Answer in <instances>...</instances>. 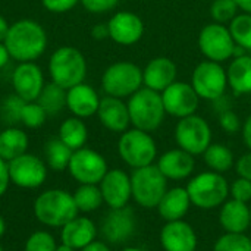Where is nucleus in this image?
Masks as SVG:
<instances>
[{
    "instance_id": "1",
    "label": "nucleus",
    "mask_w": 251,
    "mask_h": 251,
    "mask_svg": "<svg viewBox=\"0 0 251 251\" xmlns=\"http://www.w3.org/2000/svg\"><path fill=\"white\" fill-rule=\"evenodd\" d=\"M3 43L18 63L35 62L47 49V32L34 19H19L10 24Z\"/></svg>"
},
{
    "instance_id": "2",
    "label": "nucleus",
    "mask_w": 251,
    "mask_h": 251,
    "mask_svg": "<svg viewBox=\"0 0 251 251\" xmlns=\"http://www.w3.org/2000/svg\"><path fill=\"white\" fill-rule=\"evenodd\" d=\"M79 213L74 196L60 188H51L41 193L34 201V215L37 221L50 228H62Z\"/></svg>"
},
{
    "instance_id": "3",
    "label": "nucleus",
    "mask_w": 251,
    "mask_h": 251,
    "mask_svg": "<svg viewBox=\"0 0 251 251\" xmlns=\"http://www.w3.org/2000/svg\"><path fill=\"white\" fill-rule=\"evenodd\" d=\"M185 188L193 206L200 210L219 209L229 199V184L226 178L213 171L193 175Z\"/></svg>"
},
{
    "instance_id": "4",
    "label": "nucleus",
    "mask_w": 251,
    "mask_h": 251,
    "mask_svg": "<svg viewBox=\"0 0 251 251\" xmlns=\"http://www.w3.org/2000/svg\"><path fill=\"white\" fill-rule=\"evenodd\" d=\"M126 104L132 128L151 134L159 129L165 121L166 110L163 106L162 94L154 90L141 87L128 99Z\"/></svg>"
},
{
    "instance_id": "5",
    "label": "nucleus",
    "mask_w": 251,
    "mask_h": 251,
    "mask_svg": "<svg viewBox=\"0 0 251 251\" xmlns=\"http://www.w3.org/2000/svg\"><path fill=\"white\" fill-rule=\"evenodd\" d=\"M49 74L51 82L69 90L87 76V60L84 54L72 46H62L49 59Z\"/></svg>"
},
{
    "instance_id": "6",
    "label": "nucleus",
    "mask_w": 251,
    "mask_h": 251,
    "mask_svg": "<svg viewBox=\"0 0 251 251\" xmlns=\"http://www.w3.org/2000/svg\"><path fill=\"white\" fill-rule=\"evenodd\" d=\"M168 179L160 172L156 163L132 169L131 188L132 200L143 209H156L163 194L168 191Z\"/></svg>"
},
{
    "instance_id": "7",
    "label": "nucleus",
    "mask_w": 251,
    "mask_h": 251,
    "mask_svg": "<svg viewBox=\"0 0 251 251\" xmlns=\"http://www.w3.org/2000/svg\"><path fill=\"white\" fill-rule=\"evenodd\" d=\"M118 153L131 169H138L156 162L157 144L150 132L131 128L121 134L118 141Z\"/></svg>"
},
{
    "instance_id": "8",
    "label": "nucleus",
    "mask_w": 251,
    "mask_h": 251,
    "mask_svg": "<svg viewBox=\"0 0 251 251\" xmlns=\"http://www.w3.org/2000/svg\"><path fill=\"white\" fill-rule=\"evenodd\" d=\"M143 87V69L132 62H115L106 68L101 76V88L106 96L129 99Z\"/></svg>"
},
{
    "instance_id": "9",
    "label": "nucleus",
    "mask_w": 251,
    "mask_h": 251,
    "mask_svg": "<svg viewBox=\"0 0 251 251\" xmlns=\"http://www.w3.org/2000/svg\"><path fill=\"white\" fill-rule=\"evenodd\" d=\"M174 135L176 146L194 157L201 156L212 144V128L209 122L197 113L178 119Z\"/></svg>"
},
{
    "instance_id": "10",
    "label": "nucleus",
    "mask_w": 251,
    "mask_h": 251,
    "mask_svg": "<svg viewBox=\"0 0 251 251\" xmlns=\"http://www.w3.org/2000/svg\"><path fill=\"white\" fill-rule=\"evenodd\" d=\"M201 54L212 62L224 63L234 57L235 41L226 25L212 22L201 28L197 40Z\"/></svg>"
},
{
    "instance_id": "11",
    "label": "nucleus",
    "mask_w": 251,
    "mask_h": 251,
    "mask_svg": "<svg viewBox=\"0 0 251 251\" xmlns=\"http://www.w3.org/2000/svg\"><path fill=\"white\" fill-rule=\"evenodd\" d=\"M191 85L200 99L216 101L226 91V71L221 63L206 59L194 68L191 75Z\"/></svg>"
},
{
    "instance_id": "12",
    "label": "nucleus",
    "mask_w": 251,
    "mask_h": 251,
    "mask_svg": "<svg viewBox=\"0 0 251 251\" xmlns=\"http://www.w3.org/2000/svg\"><path fill=\"white\" fill-rule=\"evenodd\" d=\"M68 171L71 176L79 184L99 185L103 176L107 174L106 159L96 150L82 147L72 153Z\"/></svg>"
},
{
    "instance_id": "13",
    "label": "nucleus",
    "mask_w": 251,
    "mask_h": 251,
    "mask_svg": "<svg viewBox=\"0 0 251 251\" xmlns=\"http://www.w3.org/2000/svg\"><path fill=\"white\" fill-rule=\"evenodd\" d=\"M10 182L19 188L34 190L41 187L47 179V165L35 154L24 153L7 162Z\"/></svg>"
},
{
    "instance_id": "14",
    "label": "nucleus",
    "mask_w": 251,
    "mask_h": 251,
    "mask_svg": "<svg viewBox=\"0 0 251 251\" xmlns=\"http://www.w3.org/2000/svg\"><path fill=\"white\" fill-rule=\"evenodd\" d=\"M160 94L166 115H171L174 118H187L190 115H194L199 109L200 97L193 88L191 82L175 81Z\"/></svg>"
},
{
    "instance_id": "15",
    "label": "nucleus",
    "mask_w": 251,
    "mask_h": 251,
    "mask_svg": "<svg viewBox=\"0 0 251 251\" xmlns=\"http://www.w3.org/2000/svg\"><path fill=\"white\" fill-rule=\"evenodd\" d=\"M137 231V216L128 206L110 209L101 224V235L107 244H125Z\"/></svg>"
},
{
    "instance_id": "16",
    "label": "nucleus",
    "mask_w": 251,
    "mask_h": 251,
    "mask_svg": "<svg viewBox=\"0 0 251 251\" xmlns=\"http://www.w3.org/2000/svg\"><path fill=\"white\" fill-rule=\"evenodd\" d=\"M44 85V74L35 62H22L12 72L13 91L24 101H37Z\"/></svg>"
},
{
    "instance_id": "17",
    "label": "nucleus",
    "mask_w": 251,
    "mask_h": 251,
    "mask_svg": "<svg viewBox=\"0 0 251 251\" xmlns=\"http://www.w3.org/2000/svg\"><path fill=\"white\" fill-rule=\"evenodd\" d=\"M103 201L109 209H121L132 200L131 175L122 169H109L99 184Z\"/></svg>"
},
{
    "instance_id": "18",
    "label": "nucleus",
    "mask_w": 251,
    "mask_h": 251,
    "mask_svg": "<svg viewBox=\"0 0 251 251\" xmlns=\"http://www.w3.org/2000/svg\"><path fill=\"white\" fill-rule=\"evenodd\" d=\"M159 241L163 251H197L199 237L191 224L185 219L165 222Z\"/></svg>"
},
{
    "instance_id": "19",
    "label": "nucleus",
    "mask_w": 251,
    "mask_h": 251,
    "mask_svg": "<svg viewBox=\"0 0 251 251\" xmlns=\"http://www.w3.org/2000/svg\"><path fill=\"white\" fill-rule=\"evenodd\" d=\"M109 38L121 46H132L144 35L143 19L129 10L116 12L107 22Z\"/></svg>"
},
{
    "instance_id": "20",
    "label": "nucleus",
    "mask_w": 251,
    "mask_h": 251,
    "mask_svg": "<svg viewBox=\"0 0 251 251\" xmlns=\"http://www.w3.org/2000/svg\"><path fill=\"white\" fill-rule=\"evenodd\" d=\"M156 165L168 181L190 179L196 171L194 156L179 147L165 151L162 156H159Z\"/></svg>"
},
{
    "instance_id": "21",
    "label": "nucleus",
    "mask_w": 251,
    "mask_h": 251,
    "mask_svg": "<svg viewBox=\"0 0 251 251\" xmlns=\"http://www.w3.org/2000/svg\"><path fill=\"white\" fill-rule=\"evenodd\" d=\"M97 116L100 124L110 132L122 134L126 129H129V110L124 99L104 96L103 99H100Z\"/></svg>"
},
{
    "instance_id": "22",
    "label": "nucleus",
    "mask_w": 251,
    "mask_h": 251,
    "mask_svg": "<svg viewBox=\"0 0 251 251\" xmlns=\"http://www.w3.org/2000/svg\"><path fill=\"white\" fill-rule=\"evenodd\" d=\"M178 68L175 62L166 56L151 59L143 69V85L157 93L165 91L176 81Z\"/></svg>"
},
{
    "instance_id": "23",
    "label": "nucleus",
    "mask_w": 251,
    "mask_h": 251,
    "mask_svg": "<svg viewBox=\"0 0 251 251\" xmlns=\"http://www.w3.org/2000/svg\"><path fill=\"white\" fill-rule=\"evenodd\" d=\"M219 225L225 232L246 234L251 228L250 204L228 199L219 207Z\"/></svg>"
},
{
    "instance_id": "24",
    "label": "nucleus",
    "mask_w": 251,
    "mask_h": 251,
    "mask_svg": "<svg viewBox=\"0 0 251 251\" xmlns=\"http://www.w3.org/2000/svg\"><path fill=\"white\" fill-rule=\"evenodd\" d=\"M99 104L100 97L97 91L85 82L66 90V107L76 118L85 119L97 115Z\"/></svg>"
},
{
    "instance_id": "25",
    "label": "nucleus",
    "mask_w": 251,
    "mask_h": 251,
    "mask_svg": "<svg viewBox=\"0 0 251 251\" xmlns=\"http://www.w3.org/2000/svg\"><path fill=\"white\" fill-rule=\"evenodd\" d=\"M97 237V226L96 224L85 216H76L69 221L66 225L62 226L60 240L62 244L72 247L74 250H82Z\"/></svg>"
},
{
    "instance_id": "26",
    "label": "nucleus",
    "mask_w": 251,
    "mask_h": 251,
    "mask_svg": "<svg viewBox=\"0 0 251 251\" xmlns=\"http://www.w3.org/2000/svg\"><path fill=\"white\" fill-rule=\"evenodd\" d=\"M193 203L185 187H172L163 194L157 204V212L165 222L181 221L190 212Z\"/></svg>"
},
{
    "instance_id": "27",
    "label": "nucleus",
    "mask_w": 251,
    "mask_h": 251,
    "mask_svg": "<svg viewBox=\"0 0 251 251\" xmlns=\"http://www.w3.org/2000/svg\"><path fill=\"white\" fill-rule=\"evenodd\" d=\"M228 85L237 96L251 93V56L243 54L232 57L228 71Z\"/></svg>"
},
{
    "instance_id": "28",
    "label": "nucleus",
    "mask_w": 251,
    "mask_h": 251,
    "mask_svg": "<svg viewBox=\"0 0 251 251\" xmlns=\"http://www.w3.org/2000/svg\"><path fill=\"white\" fill-rule=\"evenodd\" d=\"M28 135L25 131L16 126H9L0 132V157L6 162L16 159L26 153Z\"/></svg>"
},
{
    "instance_id": "29",
    "label": "nucleus",
    "mask_w": 251,
    "mask_h": 251,
    "mask_svg": "<svg viewBox=\"0 0 251 251\" xmlns=\"http://www.w3.org/2000/svg\"><path fill=\"white\" fill-rule=\"evenodd\" d=\"M59 138L72 150H79L85 146L87 140H88V129L87 125L84 124V121L81 118L72 116L65 119L60 124L59 128Z\"/></svg>"
},
{
    "instance_id": "30",
    "label": "nucleus",
    "mask_w": 251,
    "mask_h": 251,
    "mask_svg": "<svg viewBox=\"0 0 251 251\" xmlns=\"http://www.w3.org/2000/svg\"><path fill=\"white\" fill-rule=\"evenodd\" d=\"M201 156L209 171H213L222 175L228 172L229 169H232L235 165V157H234L232 150L228 146L221 144V143H212Z\"/></svg>"
},
{
    "instance_id": "31",
    "label": "nucleus",
    "mask_w": 251,
    "mask_h": 251,
    "mask_svg": "<svg viewBox=\"0 0 251 251\" xmlns=\"http://www.w3.org/2000/svg\"><path fill=\"white\" fill-rule=\"evenodd\" d=\"M72 150L57 137L51 138L44 146V157L46 165L56 172H63L69 166V160L72 157Z\"/></svg>"
},
{
    "instance_id": "32",
    "label": "nucleus",
    "mask_w": 251,
    "mask_h": 251,
    "mask_svg": "<svg viewBox=\"0 0 251 251\" xmlns=\"http://www.w3.org/2000/svg\"><path fill=\"white\" fill-rule=\"evenodd\" d=\"M72 196L78 210L82 213L96 212L104 203L100 187L94 184H79V187L75 190Z\"/></svg>"
},
{
    "instance_id": "33",
    "label": "nucleus",
    "mask_w": 251,
    "mask_h": 251,
    "mask_svg": "<svg viewBox=\"0 0 251 251\" xmlns=\"http://www.w3.org/2000/svg\"><path fill=\"white\" fill-rule=\"evenodd\" d=\"M37 101L46 110L47 116L56 115L66 107V90L54 82H49L44 85Z\"/></svg>"
},
{
    "instance_id": "34",
    "label": "nucleus",
    "mask_w": 251,
    "mask_h": 251,
    "mask_svg": "<svg viewBox=\"0 0 251 251\" xmlns=\"http://www.w3.org/2000/svg\"><path fill=\"white\" fill-rule=\"evenodd\" d=\"M237 46L251 50V13H238L228 25Z\"/></svg>"
},
{
    "instance_id": "35",
    "label": "nucleus",
    "mask_w": 251,
    "mask_h": 251,
    "mask_svg": "<svg viewBox=\"0 0 251 251\" xmlns=\"http://www.w3.org/2000/svg\"><path fill=\"white\" fill-rule=\"evenodd\" d=\"M213 251H251L250 237L247 234L225 232L215 241Z\"/></svg>"
},
{
    "instance_id": "36",
    "label": "nucleus",
    "mask_w": 251,
    "mask_h": 251,
    "mask_svg": "<svg viewBox=\"0 0 251 251\" xmlns=\"http://www.w3.org/2000/svg\"><path fill=\"white\" fill-rule=\"evenodd\" d=\"M47 119L46 110L38 104V101H25L21 109L19 122H22L26 128H40Z\"/></svg>"
},
{
    "instance_id": "37",
    "label": "nucleus",
    "mask_w": 251,
    "mask_h": 251,
    "mask_svg": "<svg viewBox=\"0 0 251 251\" xmlns=\"http://www.w3.org/2000/svg\"><path fill=\"white\" fill-rule=\"evenodd\" d=\"M238 6L234 0H213L210 4V16L213 22L228 24L238 15Z\"/></svg>"
},
{
    "instance_id": "38",
    "label": "nucleus",
    "mask_w": 251,
    "mask_h": 251,
    "mask_svg": "<svg viewBox=\"0 0 251 251\" xmlns=\"http://www.w3.org/2000/svg\"><path fill=\"white\" fill-rule=\"evenodd\" d=\"M56 247L54 237L47 231H35L25 243V251H54Z\"/></svg>"
},
{
    "instance_id": "39",
    "label": "nucleus",
    "mask_w": 251,
    "mask_h": 251,
    "mask_svg": "<svg viewBox=\"0 0 251 251\" xmlns=\"http://www.w3.org/2000/svg\"><path fill=\"white\" fill-rule=\"evenodd\" d=\"M229 199L249 203L251 201V181L244 178H237L229 184Z\"/></svg>"
},
{
    "instance_id": "40",
    "label": "nucleus",
    "mask_w": 251,
    "mask_h": 251,
    "mask_svg": "<svg viewBox=\"0 0 251 251\" xmlns=\"http://www.w3.org/2000/svg\"><path fill=\"white\" fill-rule=\"evenodd\" d=\"M24 100L21 97H18L16 94L6 99V101L3 103V107H1V113H3V118L7 121V122H19V116H21V109L24 106Z\"/></svg>"
},
{
    "instance_id": "41",
    "label": "nucleus",
    "mask_w": 251,
    "mask_h": 251,
    "mask_svg": "<svg viewBox=\"0 0 251 251\" xmlns=\"http://www.w3.org/2000/svg\"><path fill=\"white\" fill-rule=\"evenodd\" d=\"M219 125L228 134H237L243 128L240 116L234 110H231V109H224L219 113Z\"/></svg>"
},
{
    "instance_id": "42",
    "label": "nucleus",
    "mask_w": 251,
    "mask_h": 251,
    "mask_svg": "<svg viewBox=\"0 0 251 251\" xmlns=\"http://www.w3.org/2000/svg\"><path fill=\"white\" fill-rule=\"evenodd\" d=\"M79 3L84 6L85 10L99 15L113 10L118 6L119 0H79Z\"/></svg>"
},
{
    "instance_id": "43",
    "label": "nucleus",
    "mask_w": 251,
    "mask_h": 251,
    "mask_svg": "<svg viewBox=\"0 0 251 251\" xmlns=\"http://www.w3.org/2000/svg\"><path fill=\"white\" fill-rule=\"evenodd\" d=\"M79 0H41V4L46 10L51 13H66L72 10Z\"/></svg>"
},
{
    "instance_id": "44",
    "label": "nucleus",
    "mask_w": 251,
    "mask_h": 251,
    "mask_svg": "<svg viewBox=\"0 0 251 251\" xmlns=\"http://www.w3.org/2000/svg\"><path fill=\"white\" fill-rule=\"evenodd\" d=\"M234 169L240 178L249 179L251 181V151L249 150L247 153L241 154L238 159H235Z\"/></svg>"
},
{
    "instance_id": "45",
    "label": "nucleus",
    "mask_w": 251,
    "mask_h": 251,
    "mask_svg": "<svg viewBox=\"0 0 251 251\" xmlns=\"http://www.w3.org/2000/svg\"><path fill=\"white\" fill-rule=\"evenodd\" d=\"M10 184V176H9V165L4 159L0 157V197L7 191Z\"/></svg>"
},
{
    "instance_id": "46",
    "label": "nucleus",
    "mask_w": 251,
    "mask_h": 251,
    "mask_svg": "<svg viewBox=\"0 0 251 251\" xmlns=\"http://www.w3.org/2000/svg\"><path fill=\"white\" fill-rule=\"evenodd\" d=\"M91 37L97 41H101V40H106L109 38V26H107V22L106 24H96L93 28H91Z\"/></svg>"
},
{
    "instance_id": "47",
    "label": "nucleus",
    "mask_w": 251,
    "mask_h": 251,
    "mask_svg": "<svg viewBox=\"0 0 251 251\" xmlns=\"http://www.w3.org/2000/svg\"><path fill=\"white\" fill-rule=\"evenodd\" d=\"M241 132H243L244 144L247 146V149L251 151V115L247 118V119H246V122L243 124Z\"/></svg>"
},
{
    "instance_id": "48",
    "label": "nucleus",
    "mask_w": 251,
    "mask_h": 251,
    "mask_svg": "<svg viewBox=\"0 0 251 251\" xmlns=\"http://www.w3.org/2000/svg\"><path fill=\"white\" fill-rule=\"evenodd\" d=\"M79 251H112L109 244L106 241H93L91 244H88L87 247H84L82 250Z\"/></svg>"
},
{
    "instance_id": "49",
    "label": "nucleus",
    "mask_w": 251,
    "mask_h": 251,
    "mask_svg": "<svg viewBox=\"0 0 251 251\" xmlns=\"http://www.w3.org/2000/svg\"><path fill=\"white\" fill-rule=\"evenodd\" d=\"M12 57H10V54H9V50H7V47L4 46V43L3 41H0V69L1 68H4L7 63H9V60H10Z\"/></svg>"
},
{
    "instance_id": "50",
    "label": "nucleus",
    "mask_w": 251,
    "mask_h": 251,
    "mask_svg": "<svg viewBox=\"0 0 251 251\" xmlns=\"http://www.w3.org/2000/svg\"><path fill=\"white\" fill-rule=\"evenodd\" d=\"M9 26H10V24L6 21L4 16L0 15V41H4L6 34H7V31H9Z\"/></svg>"
},
{
    "instance_id": "51",
    "label": "nucleus",
    "mask_w": 251,
    "mask_h": 251,
    "mask_svg": "<svg viewBox=\"0 0 251 251\" xmlns=\"http://www.w3.org/2000/svg\"><path fill=\"white\" fill-rule=\"evenodd\" d=\"M240 10L244 13H251V0H234Z\"/></svg>"
},
{
    "instance_id": "52",
    "label": "nucleus",
    "mask_w": 251,
    "mask_h": 251,
    "mask_svg": "<svg viewBox=\"0 0 251 251\" xmlns=\"http://www.w3.org/2000/svg\"><path fill=\"white\" fill-rule=\"evenodd\" d=\"M4 231H6V222H4V219H3V216L0 215V238L3 237V234H4Z\"/></svg>"
},
{
    "instance_id": "53",
    "label": "nucleus",
    "mask_w": 251,
    "mask_h": 251,
    "mask_svg": "<svg viewBox=\"0 0 251 251\" xmlns=\"http://www.w3.org/2000/svg\"><path fill=\"white\" fill-rule=\"evenodd\" d=\"M54 251H76V250H74L72 247H69V246H66V244H60V246H57V247H56V250Z\"/></svg>"
},
{
    "instance_id": "54",
    "label": "nucleus",
    "mask_w": 251,
    "mask_h": 251,
    "mask_svg": "<svg viewBox=\"0 0 251 251\" xmlns=\"http://www.w3.org/2000/svg\"><path fill=\"white\" fill-rule=\"evenodd\" d=\"M121 251H144V250H141V249H138V247H125V249H122Z\"/></svg>"
},
{
    "instance_id": "55",
    "label": "nucleus",
    "mask_w": 251,
    "mask_h": 251,
    "mask_svg": "<svg viewBox=\"0 0 251 251\" xmlns=\"http://www.w3.org/2000/svg\"><path fill=\"white\" fill-rule=\"evenodd\" d=\"M0 251H3V247H1V246H0Z\"/></svg>"
},
{
    "instance_id": "56",
    "label": "nucleus",
    "mask_w": 251,
    "mask_h": 251,
    "mask_svg": "<svg viewBox=\"0 0 251 251\" xmlns=\"http://www.w3.org/2000/svg\"><path fill=\"white\" fill-rule=\"evenodd\" d=\"M250 215H251V201H250Z\"/></svg>"
},
{
    "instance_id": "57",
    "label": "nucleus",
    "mask_w": 251,
    "mask_h": 251,
    "mask_svg": "<svg viewBox=\"0 0 251 251\" xmlns=\"http://www.w3.org/2000/svg\"><path fill=\"white\" fill-rule=\"evenodd\" d=\"M250 243H251V235H250Z\"/></svg>"
}]
</instances>
